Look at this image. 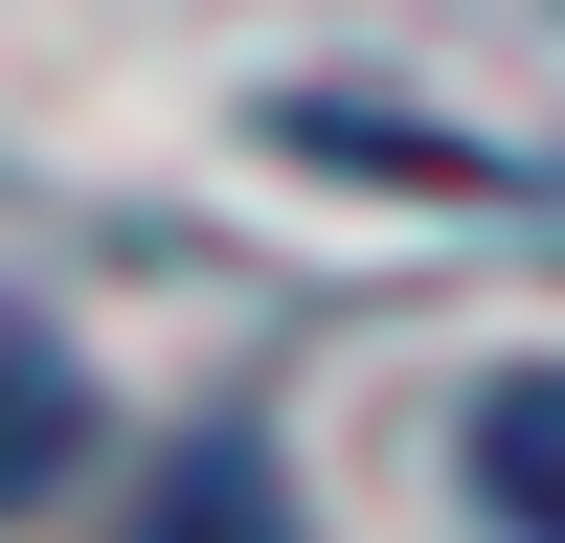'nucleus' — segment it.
Returning <instances> with one entry per match:
<instances>
[{
	"mask_svg": "<svg viewBox=\"0 0 565 543\" xmlns=\"http://www.w3.org/2000/svg\"><path fill=\"white\" fill-rule=\"evenodd\" d=\"M452 476H476V543H565V362H498Z\"/></svg>",
	"mask_w": 565,
	"mask_h": 543,
	"instance_id": "nucleus-1",
	"label": "nucleus"
},
{
	"mask_svg": "<svg viewBox=\"0 0 565 543\" xmlns=\"http://www.w3.org/2000/svg\"><path fill=\"white\" fill-rule=\"evenodd\" d=\"M68 430H90V407H68V362H45V340H0V498H45V476H68Z\"/></svg>",
	"mask_w": 565,
	"mask_h": 543,
	"instance_id": "nucleus-2",
	"label": "nucleus"
},
{
	"mask_svg": "<svg viewBox=\"0 0 565 543\" xmlns=\"http://www.w3.org/2000/svg\"><path fill=\"white\" fill-rule=\"evenodd\" d=\"M159 543H295V521H271V453H181V476H159Z\"/></svg>",
	"mask_w": 565,
	"mask_h": 543,
	"instance_id": "nucleus-3",
	"label": "nucleus"
}]
</instances>
